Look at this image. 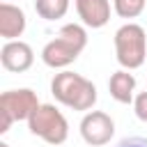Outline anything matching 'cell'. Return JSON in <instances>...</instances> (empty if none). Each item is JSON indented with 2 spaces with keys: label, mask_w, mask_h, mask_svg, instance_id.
<instances>
[{
  "label": "cell",
  "mask_w": 147,
  "mask_h": 147,
  "mask_svg": "<svg viewBox=\"0 0 147 147\" xmlns=\"http://www.w3.org/2000/svg\"><path fill=\"white\" fill-rule=\"evenodd\" d=\"M78 18L85 28L99 30L110 21V0H74Z\"/></svg>",
  "instance_id": "cell-8"
},
{
  "label": "cell",
  "mask_w": 147,
  "mask_h": 147,
  "mask_svg": "<svg viewBox=\"0 0 147 147\" xmlns=\"http://www.w3.org/2000/svg\"><path fill=\"white\" fill-rule=\"evenodd\" d=\"M108 92L117 103H133L136 99V76L129 74L126 69H119L110 76L108 80Z\"/></svg>",
  "instance_id": "cell-10"
},
{
  "label": "cell",
  "mask_w": 147,
  "mask_h": 147,
  "mask_svg": "<svg viewBox=\"0 0 147 147\" xmlns=\"http://www.w3.org/2000/svg\"><path fill=\"white\" fill-rule=\"evenodd\" d=\"M0 147H9V145H7V142H0Z\"/></svg>",
  "instance_id": "cell-15"
},
{
  "label": "cell",
  "mask_w": 147,
  "mask_h": 147,
  "mask_svg": "<svg viewBox=\"0 0 147 147\" xmlns=\"http://www.w3.org/2000/svg\"><path fill=\"white\" fill-rule=\"evenodd\" d=\"M34 62V51L30 44L21 41V39H14V41H5L2 48H0V64L5 71H11V74H23L32 67Z\"/></svg>",
  "instance_id": "cell-7"
},
{
  "label": "cell",
  "mask_w": 147,
  "mask_h": 147,
  "mask_svg": "<svg viewBox=\"0 0 147 147\" xmlns=\"http://www.w3.org/2000/svg\"><path fill=\"white\" fill-rule=\"evenodd\" d=\"M34 11L44 21L64 18L69 11V0H34Z\"/></svg>",
  "instance_id": "cell-11"
},
{
  "label": "cell",
  "mask_w": 147,
  "mask_h": 147,
  "mask_svg": "<svg viewBox=\"0 0 147 147\" xmlns=\"http://www.w3.org/2000/svg\"><path fill=\"white\" fill-rule=\"evenodd\" d=\"M115 57L122 64V69L133 71L145 64L147 60V34L145 28L138 23H124L115 32Z\"/></svg>",
  "instance_id": "cell-3"
},
{
  "label": "cell",
  "mask_w": 147,
  "mask_h": 147,
  "mask_svg": "<svg viewBox=\"0 0 147 147\" xmlns=\"http://www.w3.org/2000/svg\"><path fill=\"white\" fill-rule=\"evenodd\" d=\"M133 113L140 122L147 124V92H138L133 99Z\"/></svg>",
  "instance_id": "cell-13"
},
{
  "label": "cell",
  "mask_w": 147,
  "mask_h": 147,
  "mask_svg": "<svg viewBox=\"0 0 147 147\" xmlns=\"http://www.w3.org/2000/svg\"><path fill=\"white\" fill-rule=\"evenodd\" d=\"M117 147H147V138H124Z\"/></svg>",
  "instance_id": "cell-14"
},
{
  "label": "cell",
  "mask_w": 147,
  "mask_h": 147,
  "mask_svg": "<svg viewBox=\"0 0 147 147\" xmlns=\"http://www.w3.org/2000/svg\"><path fill=\"white\" fill-rule=\"evenodd\" d=\"M87 46V30L78 23H67L60 28L57 37L41 48V62L51 69H67L78 60Z\"/></svg>",
  "instance_id": "cell-2"
},
{
  "label": "cell",
  "mask_w": 147,
  "mask_h": 147,
  "mask_svg": "<svg viewBox=\"0 0 147 147\" xmlns=\"http://www.w3.org/2000/svg\"><path fill=\"white\" fill-rule=\"evenodd\" d=\"M113 9L122 18H136L145 9V0H113Z\"/></svg>",
  "instance_id": "cell-12"
},
{
  "label": "cell",
  "mask_w": 147,
  "mask_h": 147,
  "mask_svg": "<svg viewBox=\"0 0 147 147\" xmlns=\"http://www.w3.org/2000/svg\"><path fill=\"white\" fill-rule=\"evenodd\" d=\"M28 18L25 11L11 2H2L0 5V37L5 41H14L25 32Z\"/></svg>",
  "instance_id": "cell-9"
},
{
  "label": "cell",
  "mask_w": 147,
  "mask_h": 147,
  "mask_svg": "<svg viewBox=\"0 0 147 147\" xmlns=\"http://www.w3.org/2000/svg\"><path fill=\"white\" fill-rule=\"evenodd\" d=\"M28 129L32 136L41 138L46 145L57 147L69 138V122L53 103H41L28 119Z\"/></svg>",
  "instance_id": "cell-4"
},
{
  "label": "cell",
  "mask_w": 147,
  "mask_h": 147,
  "mask_svg": "<svg viewBox=\"0 0 147 147\" xmlns=\"http://www.w3.org/2000/svg\"><path fill=\"white\" fill-rule=\"evenodd\" d=\"M37 92L30 87H18V90H7L0 94V133H7L14 122L30 119V115L39 108Z\"/></svg>",
  "instance_id": "cell-5"
},
{
  "label": "cell",
  "mask_w": 147,
  "mask_h": 147,
  "mask_svg": "<svg viewBox=\"0 0 147 147\" xmlns=\"http://www.w3.org/2000/svg\"><path fill=\"white\" fill-rule=\"evenodd\" d=\"M115 136V122L108 113L103 110H90L83 115L80 119V138L92 145V147H101L108 145L110 138Z\"/></svg>",
  "instance_id": "cell-6"
},
{
  "label": "cell",
  "mask_w": 147,
  "mask_h": 147,
  "mask_svg": "<svg viewBox=\"0 0 147 147\" xmlns=\"http://www.w3.org/2000/svg\"><path fill=\"white\" fill-rule=\"evenodd\" d=\"M51 94L57 103L71 108V110H80V113H90L96 103V85L69 69H62L60 74L53 76L51 80Z\"/></svg>",
  "instance_id": "cell-1"
}]
</instances>
